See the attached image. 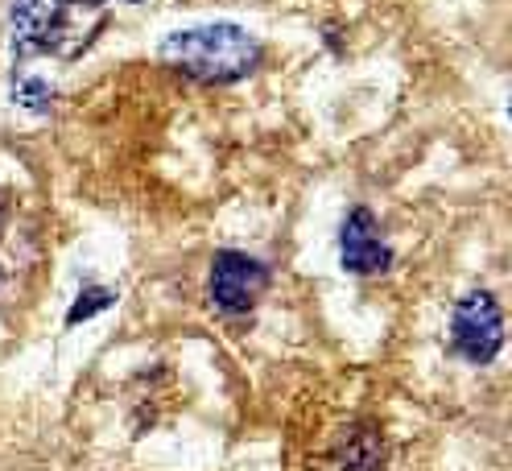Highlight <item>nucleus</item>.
Segmentation results:
<instances>
[{"instance_id":"6e6552de","label":"nucleus","mask_w":512,"mask_h":471,"mask_svg":"<svg viewBox=\"0 0 512 471\" xmlns=\"http://www.w3.org/2000/svg\"><path fill=\"white\" fill-rule=\"evenodd\" d=\"M112 302H116V294H112V290H100V286H95V290H83V294H79V302H75V306L67 310V323L75 327L79 319H91V314L108 310Z\"/></svg>"},{"instance_id":"f03ea898","label":"nucleus","mask_w":512,"mask_h":471,"mask_svg":"<svg viewBox=\"0 0 512 471\" xmlns=\"http://www.w3.org/2000/svg\"><path fill=\"white\" fill-rule=\"evenodd\" d=\"M87 5L79 0H13L9 21H13V50L25 54H58L75 58L91 34H83V13Z\"/></svg>"},{"instance_id":"9d476101","label":"nucleus","mask_w":512,"mask_h":471,"mask_svg":"<svg viewBox=\"0 0 512 471\" xmlns=\"http://www.w3.org/2000/svg\"><path fill=\"white\" fill-rule=\"evenodd\" d=\"M0 224H5V195H0Z\"/></svg>"},{"instance_id":"423d86ee","label":"nucleus","mask_w":512,"mask_h":471,"mask_svg":"<svg viewBox=\"0 0 512 471\" xmlns=\"http://www.w3.org/2000/svg\"><path fill=\"white\" fill-rule=\"evenodd\" d=\"M339 467L343 471H384V443H380V434L368 422H360L356 430L343 438Z\"/></svg>"},{"instance_id":"20e7f679","label":"nucleus","mask_w":512,"mask_h":471,"mask_svg":"<svg viewBox=\"0 0 512 471\" xmlns=\"http://www.w3.org/2000/svg\"><path fill=\"white\" fill-rule=\"evenodd\" d=\"M269 290V269L248 253H215L207 273V294L223 314H248Z\"/></svg>"},{"instance_id":"39448f33","label":"nucleus","mask_w":512,"mask_h":471,"mask_svg":"<svg viewBox=\"0 0 512 471\" xmlns=\"http://www.w3.org/2000/svg\"><path fill=\"white\" fill-rule=\"evenodd\" d=\"M339 261L347 273H360V277H372V273H384L393 261V248L384 244L380 228H376V215L368 207H356L347 219H343V232H339Z\"/></svg>"},{"instance_id":"1a4fd4ad","label":"nucleus","mask_w":512,"mask_h":471,"mask_svg":"<svg viewBox=\"0 0 512 471\" xmlns=\"http://www.w3.org/2000/svg\"><path fill=\"white\" fill-rule=\"evenodd\" d=\"M79 5H108V0H79ZM128 5H141V0H128Z\"/></svg>"},{"instance_id":"7ed1b4c3","label":"nucleus","mask_w":512,"mask_h":471,"mask_svg":"<svg viewBox=\"0 0 512 471\" xmlns=\"http://www.w3.org/2000/svg\"><path fill=\"white\" fill-rule=\"evenodd\" d=\"M451 343L467 364H492L504 348V314L488 290H471L455 302L451 314Z\"/></svg>"},{"instance_id":"0eeeda50","label":"nucleus","mask_w":512,"mask_h":471,"mask_svg":"<svg viewBox=\"0 0 512 471\" xmlns=\"http://www.w3.org/2000/svg\"><path fill=\"white\" fill-rule=\"evenodd\" d=\"M13 100L25 104V108H34V112H46L54 104V87L46 79H34V75H21L13 79Z\"/></svg>"},{"instance_id":"f257e3e1","label":"nucleus","mask_w":512,"mask_h":471,"mask_svg":"<svg viewBox=\"0 0 512 471\" xmlns=\"http://www.w3.org/2000/svg\"><path fill=\"white\" fill-rule=\"evenodd\" d=\"M157 58L199 83H236L256 71L261 42H256L244 25L215 21V25L174 29V34L157 46Z\"/></svg>"}]
</instances>
